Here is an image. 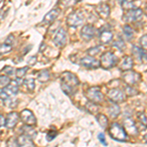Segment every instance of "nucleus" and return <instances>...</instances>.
Instances as JSON below:
<instances>
[{
	"label": "nucleus",
	"mask_w": 147,
	"mask_h": 147,
	"mask_svg": "<svg viewBox=\"0 0 147 147\" xmlns=\"http://www.w3.org/2000/svg\"><path fill=\"white\" fill-rule=\"evenodd\" d=\"M1 2H2V0H0V3H1Z\"/></svg>",
	"instance_id": "nucleus-48"
},
{
	"label": "nucleus",
	"mask_w": 147,
	"mask_h": 147,
	"mask_svg": "<svg viewBox=\"0 0 147 147\" xmlns=\"http://www.w3.org/2000/svg\"><path fill=\"white\" fill-rule=\"evenodd\" d=\"M25 84H27L28 86V89L30 91H32L35 87V84H34V79H28V80H25Z\"/></svg>",
	"instance_id": "nucleus-32"
},
{
	"label": "nucleus",
	"mask_w": 147,
	"mask_h": 147,
	"mask_svg": "<svg viewBox=\"0 0 147 147\" xmlns=\"http://www.w3.org/2000/svg\"><path fill=\"white\" fill-rule=\"evenodd\" d=\"M80 84L79 79L74 74L70 72H65L61 76V87L63 91L68 95H73Z\"/></svg>",
	"instance_id": "nucleus-1"
},
{
	"label": "nucleus",
	"mask_w": 147,
	"mask_h": 147,
	"mask_svg": "<svg viewBox=\"0 0 147 147\" xmlns=\"http://www.w3.org/2000/svg\"><path fill=\"white\" fill-rule=\"evenodd\" d=\"M117 62H118V59L115 56V54L109 51V52H105L101 56L100 66L103 69H105V70H109V69L113 68L117 64Z\"/></svg>",
	"instance_id": "nucleus-5"
},
{
	"label": "nucleus",
	"mask_w": 147,
	"mask_h": 147,
	"mask_svg": "<svg viewBox=\"0 0 147 147\" xmlns=\"http://www.w3.org/2000/svg\"><path fill=\"white\" fill-rule=\"evenodd\" d=\"M99 39L102 44H108L113 39V32L109 28H101L100 32H99Z\"/></svg>",
	"instance_id": "nucleus-15"
},
{
	"label": "nucleus",
	"mask_w": 147,
	"mask_h": 147,
	"mask_svg": "<svg viewBox=\"0 0 147 147\" xmlns=\"http://www.w3.org/2000/svg\"><path fill=\"white\" fill-rule=\"evenodd\" d=\"M144 140H145V142L147 143V134H145V136H144Z\"/></svg>",
	"instance_id": "nucleus-44"
},
{
	"label": "nucleus",
	"mask_w": 147,
	"mask_h": 147,
	"mask_svg": "<svg viewBox=\"0 0 147 147\" xmlns=\"http://www.w3.org/2000/svg\"><path fill=\"white\" fill-rule=\"evenodd\" d=\"M19 119H20V116H19L18 113H16V112L9 113L6 119V124H5L6 127H8V129H13V127L18 124Z\"/></svg>",
	"instance_id": "nucleus-19"
},
{
	"label": "nucleus",
	"mask_w": 147,
	"mask_h": 147,
	"mask_svg": "<svg viewBox=\"0 0 147 147\" xmlns=\"http://www.w3.org/2000/svg\"><path fill=\"white\" fill-rule=\"evenodd\" d=\"M19 84H18V80H12V82H10L3 89L0 90V98L2 100H5V99L9 98V97L16 95L19 90Z\"/></svg>",
	"instance_id": "nucleus-3"
},
{
	"label": "nucleus",
	"mask_w": 147,
	"mask_h": 147,
	"mask_svg": "<svg viewBox=\"0 0 147 147\" xmlns=\"http://www.w3.org/2000/svg\"><path fill=\"white\" fill-rule=\"evenodd\" d=\"M49 78H50V74L47 70H42L41 72L38 74V77H37V79L40 82H45L47 80H49Z\"/></svg>",
	"instance_id": "nucleus-25"
},
{
	"label": "nucleus",
	"mask_w": 147,
	"mask_h": 147,
	"mask_svg": "<svg viewBox=\"0 0 147 147\" xmlns=\"http://www.w3.org/2000/svg\"><path fill=\"white\" fill-rule=\"evenodd\" d=\"M98 138H99V140H100V142H102L104 145H107V142H106V140H105V136H104L103 134H99Z\"/></svg>",
	"instance_id": "nucleus-39"
},
{
	"label": "nucleus",
	"mask_w": 147,
	"mask_h": 147,
	"mask_svg": "<svg viewBox=\"0 0 147 147\" xmlns=\"http://www.w3.org/2000/svg\"><path fill=\"white\" fill-rule=\"evenodd\" d=\"M108 97L113 103L119 104L125 101V93L119 88H112L108 92Z\"/></svg>",
	"instance_id": "nucleus-6"
},
{
	"label": "nucleus",
	"mask_w": 147,
	"mask_h": 147,
	"mask_svg": "<svg viewBox=\"0 0 147 147\" xmlns=\"http://www.w3.org/2000/svg\"><path fill=\"white\" fill-rule=\"evenodd\" d=\"M80 65L88 69H98L100 67V62L98 60H96L94 57L88 55L86 57H84L80 60Z\"/></svg>",
	"instance_id": "nucleus-12"
},
{
	"label": "nucleus",
	"mask_w": 147,
	"mask_h": 147,
	"mask_svg": "<svg viewBox=\"0 0 147 147\" xmlns=\"http://www.w3.org/2000/svg\"><path fill=\"white\" fill-rule=\"evenodd\" d=\"M142 18V10L141 9L136 8V9H130L124 15V19L125 22H136V21L140 20Z\"/></svg>",
	"instance_id": "nucleus-9"
},
{
	"label": "nucleus",
	"mask_w": 147,
	"mask_h": 147,
	"mask_svg": "<svg viewBox=\"0 0 147 147\" xmlns=\"http://www.w3.org/2000/svg\"><path fill=\"white\" fill-rule=\"evenodd\" d=\"M145 12H146V13H147V7H146V9H145Z\"/></svg>",
	"instance_id": "nucleus-46"
},
{
	"label": "nucleus",
	"mask_w": 147,
	"mask_h": 147,
	"mask_svg": "<svg viewBox=\"0 0 147 147\" xmlns=\"http://www.w3.org/2000/svg\"><path fill=\"white\" fill-rule=\"evenodd\" d=\"M125 130L130 136H136L138 134V129L136 127V123L131 118H127L125 120Z\"/></svg>",
	"instance_id": "nucleus-16"
},
{
	"label": "nucleus",
	"mask_w": 147,
	"mask_h": 147,
	"mask_svg": "<svg viewBox=\"0 0 147 147\" xmlns=\"http://www.w3.org/2000/svg\"><path fill=\"white\" fill-rule=\"evenodd\" d=\"M17 144L19 146H35L34 141H32V137H30L27 134H22V136H20L18 137L17 139Z\"/></svg>",
	"instance_id": "nucleus-20"
},
{
	"label": "nucleus",
	"mask_w": 147,
	"mask_h": 147,
	"mask_svg": "<svg viewBox=\"0 0 147 147\" xmlns=\"http://www.w3.org/2000/svg\"><path fill=\"white\" fill-rule=\"evenodd\" d=\"M3 124H4V119H3V117H2L1 115H0V127L3 125Z\"/></svg>",
	"instance_id": "nucleus-43"
},
{
	"label": "nucleus",
	"mask_w": 147,
	"mask_h": 147,
	"mask_svg": "<svg viewBox=\"0 0 147 147\" xmlns=\"http://www.w3.org/2000/svg\"><path fill=\"white\" fill-rule=\"evenodd\" d=\"M95 28L92 25H86L80 30V36L82 37V39H84L85 41H89L95 36Z\"/></svg>",
	"instance_id": "nucleus-10"
},
{
	"label": "nucleus",
	"mask_w": 147,
	"mask_h": 147,
	"mask_svg": "<svg viewBox=\"0 0 147 147\" xmlns=\"http://www.w3.org/2000/svg\"><path fill=\"white\" fill-rule=\"evenodd\" d=\"M109 134L113 139L118 141H125L127 138V134L124 127L119 123H113L109 129Z\"/></svg>",
	"instance_id": "nucleus-2"
},
{
	"label": "nucleus",
	"mask_w": 147,
	"mask_h": 147,
	"mask_svg": "<svg viewBox=\"0 0 147 147\" xmlns=\"http://www.w3.org/2000/svg\"><path fill=\"white\" fill-rule=\"evenodd\" d=\"M123 32H124V35L125 37V39L127 40V41H129V40H131V38L134 37V30L131 28V27L129 25H125L124 28H123Z\"/></svg>",
	"instance_id": "nucleus-23"
},
{
	"label": "nucleus",
	"mask_w": 147,
	"mask_h": 147,
	"mask_svg": "<svg viewBox=\"0 0 147 147\" xmlns=\"http://www.w3.org/2000/svg\"><path fill=\"white\" fill-rule=\"evenodd\" d=\"M132 54H134V58H136L139 63L147 62V53L144 49L134 45V46H132Z\"/></svg>",
	"instance_id": "nucleus-14"
},
{
	"label": "nucleus",
	"mask_w": 147,
	"mask_h": 147,
	"mask_svg": "<svg viewBox=\"0 0 147 147\" xmlns=\"http://www.w3.org/2000/svg\"><path fill=\"white\" fill-rule=\"evenodd\" d=\"M56 134H57V132L55 131V130H49L48 134H47V136H46L47 140H48V141L53 140V138H55Z\"/></svg>",
	"instance_id": "nucleus-38"
},
{
	"label": "nucleus",
	"mask_w": 147,
	"mask_h": 147,
	"mask_svg": "<svg viewBox=\"0 0 147 147\" xmlns=\"http://www.w3.org/2000/svg\"><path fill=\"white\" fill-rule=\"evenodd\" d=\"M100 52V47H93V48H90L87 50V53H88L89 56H94V55H97V54Z\"/></svg>",
	"instance_id": "nucleus-36"
},
{
	"label": "nucleus",
	"mask_w": 147,
	"mask_h": 147,
	"mask_svg": "<svg viewBox=\"0 0 147 147\" xmlns=\"http://www.w3.org/2000/svg\"><path fill=\"white\" fill-rule=\"evenodd\" d=\"M23 131L25 134H27L30 137H32V138H34V137L36 136V132H35V130L32 129V125H25V127H23Z\"/></svg>",
	"instance_id": "nucleus-26"
},
{
	"label": "nucleus",
	"mask_w": 147,
	"mask_h": 147,
	"mask_svg": "<svg viewBox=\"0 0 147 147\" xmlns=\"http://www.w3.org/2000/svg\"><path fill=\"white\" fill-rule=\"evenodd\" d=\"M54 42H55L56 45L62 47L66 44V41H67V32L64 30L63 28H60L58 30H57L55 36H54Z\"/></svg>",
	"instance_id": "nucleus-13"
},
{
	"label": "nucleus",
	"mask_w": 147,
	"mask_h": 147,
	"mask_svg": "<svg viewBox=\"0 0 147 147\" xmlns=\"http://www.w3.org/2000/svg\"><path fill=\"white\" fill-rule=\"evenodd\" d=\"M95 11L97 15L102 19H106L110 15V7H109L106 3H101L96 6Z\"/></svg>",
	"instance_id": "nucleus-18"
},
{
	"label": "nucleus",
	"mask_w": 147,
	"mask_h": 147,
	"mask_svg": "<svg viewBox=\"0 0 147 147\" xmlns=\"http://www.w3.org/2000/svg\"><path fill=\"white\" fill-rule=\"evenodd\" d=\"M96 120H97V122L99 123V125H100V127L102 129H106V127H108V125H109L108 118L106 117L105 115H103V114H98V115L96 116Z\"/></svg>",
	"instance_id": "nucleus-24"
},
{
	"label": "nucleus",
	"mask_w": 147,
	"mask_h": 147,
	"mask_svg": "<svg viewBox=\"0 0 147 147\" xmlns=\"http://www.w3.org/2000/svg\"><path fill=\"white\" fill-rule=\"evenodd\" d=\"M140 75L134 71H125V74L123 76V80H125V82L127 85H131L134 86V84H136L137 82L140 80Z\"/></svg>",
	"instance_id": "nucleus-7"
},
{
	"label": "nucleus",
	"mask_w": 147,
	"mask_h": 147,
	"mask_svg": "<svg viewBox=\"0 0 147 147\" xmlns=\"http://www.w3.org/2000/svg\"><path fill=\"white\" fill-rule=\"evenodd\" d=\"M4 72H6L8 75H11V74H13L14 70H13V68H12V67H6L5 69H4Z\"/></svg>",
	"instance_id": "nucleus-41"
},
{
	"label": "nucleus",
	"mask_w": 147,
	"mask_h": 147,
	"mask_svg": "<svg viewBox=\"0 0 147 147\" xmlns=\"http://www.w3.org/2000/svg\"><path fill=\"white\" fill-rule=\"evenodd\" d=\"M28 67H24V68H20V69H17L16 70V76H17V78L18 79H20V78H22L24 77V76L26 75V73L28 72Z\"/></svg>",
	"instance_id": "nucleus-31"
},
{
	"label": "nucleus",
	"mask_w": 147,
	"mask_h": 147,
	"mask_svg": "<svg viewBox=\"0 0 147 147\" xmlns=\"http://www.w3.org/2000/svg\"><path fill=\"white\" fill-rule=\"evenodd\" d=\"M13 41H14V36H13V35H9L8 38L6 39V43L11 44V45H12V42H13Z\"/></svg>",
	"instance_id": "nucleus-42"
},
{
	"label": "nucleus",
	"mask_w": 147,
	"mask_h": 147,
	"mask_svg": "<svg viewBox=\"0 0 147 147\" xmlns=\"http://www.w3.org/2000/svg\"><path fill=\"white\" fill-rule=\"evenodd\" d=\"M138 119L144 127H147V117L145 116V114H143V113L138 114Z\"/></svg>",
	"instance_id": "nucleus-37"
},
{
	"label": "nucleus",
	"mask_w": 147,
	"mask_h": 147,
	"mask_svg": "<svg viewBox=\"0 0 147 147\" xmlns=\"http://www.w3.org/2000/svg\"><path fill=\"white\" fill-rule=\"evenodd\" d=\"M12 49V45L8 43H2L0 44V54H6L8 52H10Z\"/></svg>",
	"instance_id": "nucleus-29"
},
{
	"label": "nucleus",
	"mask_w": 147,
	"mask_h": 147,
	"mask_svg": "<svg viewBox=\"0 0 147 147\" xmlns=\"http://www.w3.org/2000/svg\"><path fill=\"white\" fill-rule=\"evenodd\" d=\"M139 42H140L141 48L144 49L145 51H147V34L143 35V36L140 38V40H139Z\"/></svg>",
	"instance_id": "nucleus-35"
},
{
	"label": "nucleus",
	"mask_w": 147,
	"mask_h": 147,
	"mask_svg": "<svg viewBox=\"0 0 147 147\" xmlns=\"http://www.w3.org/2000/svg\"><path fill=\"white\" fill-rule=\"evenodd\" d=\"M76 1H80V0H76Z\"/></svg>",
	"instance_id": "nucleus-47"
},
{
	"label": "nucleus",
	"mask_w": 147,
	"mask_h": 147,
	"mask_svg": "<svg viewBox=\"0 0 147 147\" xmlns=\"http://www.w3.org/2000/svg\"><path fill=\"white\" fill-rule=\"evenodd\" d=\"M3 101H4V104H5L7 107H9V108H15L16 106H17V104H18L17 99L13 98V96L9 97V98H7V99H5V100H3Z\"/></svg>",
	"instance_id": "nucleus-27"
},
{
	"label": "nucleus",
	"mask_w": 147,
	"mask_h": 147,
	"mask_svg": "<svg viewBox=\"0 0 147 147\" xmlns=\"http://www.w3.org/2000/svg\"><path fill=\"white\" fill-rule=\"evenodd\" d=\"M125 93L129 96H134V95H136V94L138 93V91L136 90V89H134V87H132L131 85H127V86L125 87Z\"/></svg>",
	"instance_id": "nucleus-30"
},
{
	"label": "nucleus",
	"mask_w": 147,
	"mask_h": 147,
	"mask_svg": "<svg viewBox=\"0 0 147 147\" xmlns=\"http://www.w3.org/2000/svg\"><path fill=\"white\" fill-rule=\"evenodd\" d=\"M11 80L7 76H0V85L1 86H6Z\"/></svg>",
	"instance_id": "nucleus-34"
},
{
	"label": "nucleus",
	"mask_w": 147,
	"mask_h": 147,
	"mask_svg": "<svg viewBox=\"0 0 147 147\" xmlns=\"http://www.w3.org/2000/svg\"><path fill=\"white\" fill-rule=\"evenodd\" d=\"M114 46L117 47L119 50L123 51L125 49V44L124 43V41L122 40V38H119V39L117 40V41L114 42Z\"/></svg>",
	"instance_id": "nucleus-33"
},
{
	"label": "nucleus",
	"mask_w": 147,
	"mask_h": 147,
	"mask_svg": "<svg viewBox=\"0 0 147 147\" xmlns=\"http://www.w3.org/2000/svg\"><path fill=\"white\" fill-rule=\"evenodd\" d=\"M84 95L86 96V98L89 101L93 102L95 104H99L103 101L104 95L101 92L100 87L98 86H92L90 88H88L86 91L84 92Z\"/></svg>",
	"instance_id": "nucleus-4"
},
{
	"label": "nucleus",
	"mask_w": 147,
	"mask_h": 147,
	"mask_svg": "<svg viewBox=\"0 0 147 147\" xmlns=\"http://www.w3.org/2000/svg\"><path fill=\"white\" fill-rule=\"evenodd\" d=\"M108 111H109V114H110L111 118H113V119L117 118L121 113V109L119 106H118V104H116V103L112 104V105L109 107Z\"/></svg>",
	"instance_id": "nucleus-22"
},
{
	"label": "nucleus",
	"mask_w": 147,
	"mask_h": 147,
	"mask_svg": "<svg viewBox=\"0 0 147 147\" xmlns=\"http://www.w3.org/2000/svg\"><path fill=\"white\" fill-rule=\"evenodd\" d=\"M84 22V17H82V13L80 12H75V13H72L68 16L67 18V24L69 27L72 28H77L80 26Z\"/></svg>",
	"instance_id": "nucleus-8"
},
{
	"label": "nucleus",
	"mask_w": 147,
	"mask_h": 147,
	"mask_svg": "<svg viewBox=\"0 0 147 147\" xmlns=\"http://www.w3.org/2000/svg\"><path fill=\"white\" fill-rule=\"evenodd\" d=\"M20 117H21V119H22V121L25 123L26 125H36V119H35L34 113H32V111L28 110V109L23 110L22 112H21Z\"/></svg>",
	"instance_id": "nucleus-11"
},
{
	"label": "nucleus",
	"mask_w": 147,
	"mask_h": 147,
	"mask_svg": "<svg viewBox=\"0 0 147 147\" xmlns=\"http://www.w3.org/2000/svg\"><path fill=\"white\" fill-rule=\"evenodd\" d=\"M36 63V57L35 56H32V57H30V59H28V64L30 65H34V64Z\"/></svg>",
	"instance_id": "nucleus-40"
},
{
	"label": "nucleus",
	"mask_w": 147,
	"mask_h": 147,
	"mask_svg": "<svg viewBox=\"0 0 147 147\" xmlns=\"http://www.w3.org/2000/svg\"><path fill=\"white\" fill-rule=\"evenodd\" d=\"M58 16H59V10H58V9H52L51 11H49L48 13H47L46 15L44 16L43 23L47 24V25H49V24L53 23L54 21H55L56 19H57Z\"/></svg>",
	"instance_id": "nucleus-21"
},
{
	"label": "nucleus",
	"mask_w": 147,
	"mask_h": 147,
	"mask_svg": "<svg viewBox=\"0 0 147 147\" xmlns=\"http://www.w3.org/2000/svg\"><path fill=\"white\" fill-rule=\"evenodd\" d=\"M85 107H86V109L88 110V112H90L91 114H95V113H97V111H98V107L96 106V104L91 101L88 102V103L85 105Z\"/></svg>",
	"instance_id": "nucleus-28"
},
{
	"label": "nucleus",
	"mask_w": 147,
	"mask_h": 147,
	"mask_svg": "<svg viewBox=\"0 0 147 147\" xmlns=\"http://www.w3.org/2000/svg\"><path fill=\"white\" fill-rule=\"evenodd\" d=\"M132 66H134V60L130 56H125L119 63V69L122 72H125V71L131 70Z\"/></svg>",
	"instance_id": "nucleus-17"
},
{
	"label": "nucleus",
	"mask_w": 147,
	"mask_h": 147,
	"mask_svg": "<svg viewBox=\"0 0 147 147\" xmlns=\"http://www.w3.org/2000/svg\"><path fill=\"white\" fill-rule=\"evenodd\" d=\"M118 1H119V2H120V3H121V4H122V3H123V1H124V0H118Z\"/></svg>",
	"instance_id": "nucleus-45"
}]
</instances>
